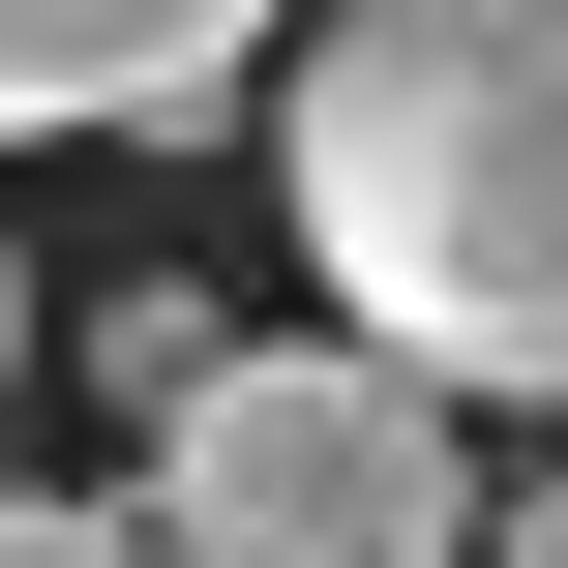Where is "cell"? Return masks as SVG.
<instances>
[{"instance_id": "cell-1", "label": "cell", "mask_w": 568, "mask_h": 568, "mask_svg": "<svg viewBox=\"0 0 568 568\" xmlns=\"http://www.w3.org/2000/svg\"><path fill=\"white\" fill-rule=\"evenodd\" d=\"M300 270L389 389L568 419V0H300Z\"/></svg>"}, {"instance_id": "cell-3", "label": "cell", "mask_w": 568, "mask_h": 568, "mask_svg": "<svg viewBox=\"0 0 568 568\" xmlns=\"http://www.w3.org/2000/svg\"><path fill=\"white\" fill-rule=\"evenodd\" d=\"M300 0H0V150H90V120H210Z\"/></svg>"}, {"instance_id": "cell-4", "label": "cell", "mask_w": 568, "mask_h": 568, "mask_svg": "<svg viewBox=\"0 0 568 568\" xmlns=\"http://www.w3.org/2000/svg\"><path fill=\"white\" fill-rule=\"evenodd\" d=\"M0 568H150V539H120V509H0Z\"/></svg>"}, {"instance_id": "cell-5", "label": "cell", "mask_w": 568, "mask_h": 568, "mask_svg": "<svg viewBox=\"0 0 568 568\" xmlns=\"http://www.w3.org/2000/svg\"><path fill=\"white\" fill-rule=\"evenodd\" d=\"M479 568H568V479H539V509H479Z\"/></svg>"}, {"instance_id": "cell-6", "label": "cell", "mask_w": 568, "mask_h": 568, "mask_svg": "<svg viewBox=\"0 0 568 568\" xmlns=\"http://www.w3.org/2000/svg\"><path fill=\"white\" fill-rule=\"evenodd\" d=\"M0 389H30V240H0Z\"/></svg>"}, {"instance_id": "cell-2", "label": "cell", "mask_w": 568, "mask_h": 568, "mask_svg": "<svg viewBox=\"0 0 568 568\" xmlns=\"http://www.w3.org/2000/svg\"><path fill=\"white\" fill-rule=\"evenodd\" d=\"M150 568H479V419L389 389L359 329L210 359L150 419Z\"/></svg>"}]
</instances>
